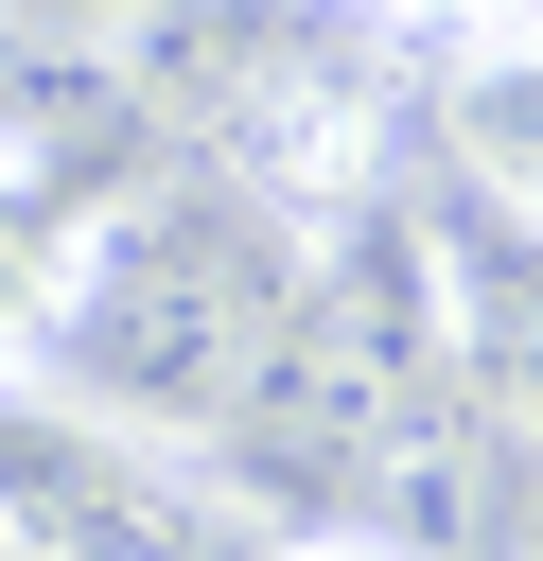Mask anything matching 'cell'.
Masks as SVG:
<instances>
[{
  "label": "cell",
  "instance_id": "6da1fadb",
  "mask_svg": "<svg viewBox=\"0 0 543 561\" xmlns=\"http://www.w3.org/2000/svg\"><path fill=\"white\" fill-rule=\"evenodd\" d=\"M280 298H298L280 210H245L228 175L210 193H123L105 228L53 245L35 368H53V403H88L123 438H210V403L245 386V351L280 333Z\"/></svg>",
  "mask_w": 543,
  "mask_h": 561
},
{
  "label": "cell",
  "instance_id": "7a4b0ae2",
  "mask_svg": "<svg viewBox=\"0 0 543 561\" xmlns=\"http://www.w3.org/2000/svg\"><path fill=\"white\" fill-rule=\"evenodd\" d=\"M420 245H438V368H455V403L543 456V228L438 175L420 193Z\"/></svg>",
  "mask_w": 543,
  "mask_h": 561
},
{
  "label": "cell",
  "instance_id": "3957f363",
  "mask_svg": "<svg viewBox=\"0 0 543 561\" xmlns=\"http://www.w3.org/2000/svg\"><path fill=\"white\" fill-rule=\"evenodd\" d=\"M438 123H455V193H490V210L543 228V35H473L455 88H438Z\"/></svg>",
  "mask_w": 543,
  "mask_h": 561
},
{
  "label": "cell",
  "instance_id": "277c9868",
  "mask_svg": "<svg viewBox=\"0 0 543 561\" xmlns=\"http://www.w3.org/2000/svg\"><path fill=\"white\" fill-rule=\"evenodd\" d=\"M53 245H70V228H53V210L0 175V368H35V316H53Z\"/></svg>",
  "mask_w": 543,
  "mask_h": 561
},
{
  "label": "cell",
  "instance_id": "5b68a950",
  "mask_svg": "<svg viewBox=\"0 0 543 561\" xmlns=\"http://www.w3.org/2000/svg\"><path fill=\"white\" fill-rule=\"evenodd\" d=\"M368 18H438V35H508L525 0H368Z\"/></svg>",
  "mask_w": 543,
  "mask_h": 561
},
{
  "label": "cell",
  "instance_id": "8992f818",
  "mask_svg": "<svg viewBox=\"0 0 543 561\" xmlns=\"http://www.w3.org/2000/svg\"><path fill=\"white\" fill-rule=\"evenodd\" d=\"M263 561H403V543H368V526H333V543H263Z\"/></svg>",
  "mask_w": 543,
  "mask_h": 561
}]
</instances>
